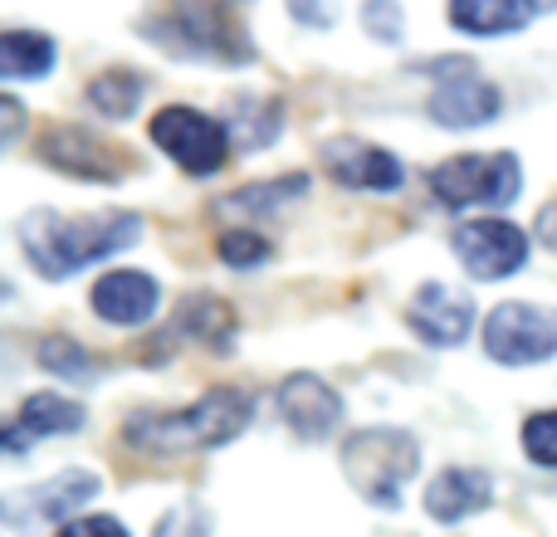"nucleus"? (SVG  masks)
I'll return each instance as SVG.
<instances>
[{"mask_svg": "<svg viewBox=\"0 0 557 537\" xmlns=\"http://www.w3.org/2000/svg\"><path fill=\"white\" fill-rule=\"evenodd\" d=\"M84 425H88L84 401H74V396H64V391H29L25 401L15 405V415H10L0 445H5V454H25L29 445L64 440V435H78Z\"/></svg>", "mask_w": 557, "mask_h": 537, "instance_id": "12", "label": "nucleus"}, {"mask_svg": "<svg viewBox=\"0 0 557 537\" xmlns=\"http://www.w3.org/2000/svg\"><path fill=\"white\" fill-rule=\"evenodd\" d=\"M308 176L304 172H288V176H274V182H250L240 191H231L225 211H240V215H274V211H288L294 201L308 196Z\"/></svg>", "mask_w": 557, "mask_h": 537, "instance_id": "22", "label": "nucleus"}, {"mask_svg": "<svg viewBox=\"0 0 557 537\" xmlns=\"http://www.w3.org/2000/svg\"><path fill=\"white\" fill-rule=\"evenodd\" d=\"M416 470H421V440L401 425H367L343 440V479L376 513L401 509V494Z\"/></svg>", "mask_w": 557, "mask_h": 537, "instance_id": "4", "label": "nucleus"}, {"mask_svg": "<svg viewBox=\"0 0 557 537\" xmlns=\"http://www.w3.org/2000/svg\"><path fill=\"white\" fill-rule=\"evenodd\" d=\"M425 519L455 528V523L474 519V513L494 509V474L490 470H441L421 494Z\"/></svg>", "mask_w": 557, "mask_h": 537, "instance_id": "16", "label": "nucleus"}, {"mask_svg": "<svg viewBox=\"0 0 557 537\" xmlns=\"http://www.w3.org/2000/svg\"><path fill=\"white\" fill-rule=\"evenodd\" d=\"M54 537H133V528L123 519H113V513H84V519H74Z\"/></svg>", "mask_w": 557, "mask_h": 537, "instance_id": "27", "label": "nucleus"}, {"mask_svg": "<svg viewBox=\"0 0 557 537\" xmlns=\"http://www.w3.org/2000/svg\"><path fill=\"white\" fill-rule=\"evenodd\" d=\"M59 64L54 35L45 29H5L0 35V78L5 84H29V78H45Z\"/></svg>", "mask_w": 557, "mask_h": 537, "instance_id": "19", "label": "nucleus"}, {"mask_svg": "<svg viewBox=\"0 0 557 537\" xmlns=\"http://www.w3.org/2000/svg\"><path fill=\"white\" fill-rule=\"evenodd\" d=\"M147 39L162 54L186 59V64H255V39L240 25V15L225 5H172V10H152L137 20Z\"/></svg>", "mask_w": 557, "mask_h": 537, "instance_id": "3", "label": "nucleus"}, {"mask_svg": "<svg viewBox=\"0 0 557 537\" xmlns=\"http://www.w3.org/2000/svg\"><path fill=\"white\" fill-rule=\"evenodd\" d=\"M147 137H152V147L162 157H172L176 172L196 176V182H206V176H221L225 162L235 157L231 127H225L221 117L191 108V103L157 108L152 123H147Z\"/></svg>", "mask_w": 557, "mask_h": 537, "instance_id": "6", "label": "nucleus"}, {"mask_svg": "<svg viewBox=\"0 0 557 537\" xmlns=\"http://www.w3.org/2000/svg\"><path fill=\"white\" fill-rule=\"evenodd\" d=\"M35 362L45 366L49 376H59V382H94L98 376V362L88 357V347L78 342V337H64V333H49L35 342Z\"/></svg>", "mask_w": 557, "mask_h": 537, "instance_id": "23", "label": "nucleus"}, {"mask_svg": "<svg viewBox=\"0 0 557 537\" xmlns=\"http://www.w3.org/2000/svg\"><path fill=\"white\" fill-rule=\"evenodd\" d=\"M88 308L108 327H147L162 308V284L147 268H108L88 288Z\"/></svg>", "mask_w": 557, "mask_h": 537, "instance_id": "13", "label": "nucleus"}, {"mask_svg": "<svg viewBox=\"0 0 557 537\" xmlns=\"http://www.w3.org/2000/svg\"><path fill=\"white\" fill-rule=\"evenodd\" d=\"M255 421V396L240 386H215L201 401L176 411H137L127 415L123 440L137 454H206L235 445Z\"/></svg>", "mask_w": 557, "mask_h": 537, "instance_id": "2", "label": "nucleus"}, {"mask_svg": "<svg viewBox=\"0 0 557 537\" xmlns=\"http://www.w3.org/2000/svg\"><path fill=\"white\" fill-rule=\"evenodd\" d=\"M45 162L64 176H78V182H117L123 176V162L113 147H103L88 127H59L54 137H45Z\"/></svg>", "mask_w": 557, "mask_h": 537, "instance_id": "17", "label": "nucleus"}, {"mask_svg": "<svg viewBox=\"0 0 557 537\" xmlns=\"http://www.w3.org/2000/svg\"><path fill=\"white\" fill-rule=\"evenodd\" d=\"M539 15H543V5H529V0H455L450 5V25L474 39L519 35V29H529Z\"/></svg>", "mask_w": 557, "mask_h": 537, "instance_id": "18", "label": "nucleus"}, {"mask_svg": "<svg viewBox=\"0 0 557 537\" xmlns=\"http://www.w3.org/2000/svg\"><path fill=\"white\" fill-rule=\"evenodd\" d=\"M274 405H278V421L298 435L304 445H323L343 430V396L323 382L318 372H288L274 391Z\"/></svg>", "mask_w": 557, "mask_h": 537, "instance_id": "10", "label": "nucleus"}, {"mask_svg": "<svg viewBox=\"0 0 557 537\" xmlns=\"http://www.w3.org/2000/svg\"><path fill=\"white\" fill-rule=\"evenodd\" d=\"M519 445L539 470H557V411H533L519 430Z\"/></svg>", "mask_w": 557, "mask_h": 537, "instance_id": "25", "label": "nucleus"}, {"mask_svg": "<svg viewBox=\"0 0 557 537\" xmlns=\"http://www.w3.org/2000/svg\"><path fill=\"white\" fill-rule=\"evenodd\" d=\"M401 5H362V25L372 29V39H382V45H396L401 39Z\"/></svg>", "mask_w": 557, "mask_h": 537, "instance_id": "28", "label": "nucleus"}, {"mask_svg": "<svg viewBox=\"0 0 557 537\" xmlns=\"http://www.w3.org/2000/svg\"><path fill=\"white\" fill-rule=\"evenodd\" d=\"M20 250L29 268L49 284H64L78 268L103 264L113 254L133 250L143 240V215L137 211H88V215H59V211H29L15 225Z\"/></svg>", "mask_w": 557, "mask_h": 537, "instance_id": "1", "label": "nucleus"}, {"mask_svg": "<svg viewBox=\"0 0 557 537\" xmlns=\"http://www.w3.org/2000/svg\"><path fill=\"white\" fill-rule=\"evenodd\" d=\"M215 254H221V264H231L235 274H250V268L274 260V245L264 240L260 230H225L221 245H215Z\"/></svg>", "mask_w": 557, "mask_h": 537, "instance_id": "24", "label": "nucleus"}, {"mask_svg": "<svg viewBox=\"0 0 557 537\" xmlns=\"http://www.w3.org/2000/svg\"><path fill=\"white\" fill-rule=\"evenodd\" d=\"M152 537H215V513L206 503H176L157 519Z\"/></svg>", "mask_w": 557, "mask_h": 537, "instance_id": "26", "label": "nucleus"}, {"mask_svg": "<svg viewBox=\"0 0 557 537\" xmlns=\"http://www.w3.org/2000/svg\"><path fill=\"white\" fill-rule=\"evenodd\" d=\"M5 147H15V137H20V123H25V108H20V98H10L5 93Z\"/></svg>", "mask_w": 557, "mask_h": 537, "instance_id": "29", "label": "nucleus"}, {"mask_svg": "<svg viewBox=\"0 0 557 537\" xmlns=\"http://www.w3.org/2000/svg\"><path fill=\"white\" fill-rule=\"evenodd\" d=\"M294 15H298V20H308V25H333L337 10H304V5H294Z\"/></svg>", "mask_w": 557, "mask_h": 537, "instance_id": "30", "label": "nucleus"}, {"mask_svg": "<svg viewBox=\"0 0 557 537\" xmlns=\"http://www.w3.org/2000/svg\"><path fill=\"white\" fill-rule=\"evenodd\" d=\"M225 127H231L235 152H260V147L278 142V133H284V103L264 93H240L231 103V123Z\"/></svg>", "mask_w": 557, "mask_h": 537, "instance_id": "20", "label": "nucleus"}, {"mask_svg": "<svg viewBox=\"0 0 557 537\" xmlns=\"http://www.w3.org/2000/svg\"><path fill=\"white\" fill-rule=\"evenodd\" d=\"M484 352L499 366H543L557 357V308L543 303H509L490 308L484 317Z\"/></svg>", "mask_w": 557, "mask_h": 537, "instance_id": "7", "label": "nucleus"}, {"mask_svg": "<svg viewBox=\"0 0 557 537\" xmlns=\"http://www.w3.org/2000/svg\"><path fill=\"white\" fill-rule=\"evenodd\" d=\"M431 196L445 211H504L523 196V162L513 152H460L431 172Z\"/></svg>", "mask_w": 557, "mask_h": 537, "instance_id": "5", "label": "nucleus"}, {"mask_svg": "<svg viewBox=\"0 0 557 537\" xmlns=\"http://www.w3.org/2000/svg\"><path fill=\"white\" fill-rule=\"evenodd\" d=\"M406 327H411L425 347H460L474 327V303H470V294H460L455 284L431 278V284H421L411 294V303H406Z\"/></svg>", "mask_w": 557, "mask_h": 537, "instance_id": "14", "label": "nucleus"}, {"mask_svg": "<svg viewBox=\"0 0 557 537\" xmlns=\"http://www.w3.org/2000/svg\"><path fill=\"white\" fill-rule=\"evenodd\" d=\"M450 250L470 278L499 284V278L519 274V268L529 264V235L513 221H504V215H480V221H465L460 230L450 235Z\"/></svg>", "mask_w": 557, "mask_h": 537, "instance_id": "9", "label": "nucleus"}, {"mask_svg": "<svg viewBox=\"0 0 557 537\" xmlns=\"http://www.w3.org/2000/svg\"><path fill=\"white\" fill-rule=\"evenodd\" d=\"M98 494H103V479L94 470H59L45 484L10 489L0 513H5L10 528H49V523H64L69 528L74 519H84L78 509H88Z\"/></svg>", "mask_w": 557, "mask_h": 537, "instance_id": "8", "label": "nucleus"}, {"mask_svg": "<svg viewBox=\"0 0 557 537\" xmlns=\"http://www.w3.org/2000/svg\"><path fill=\"white\" fill-rule=\"evenodd\" d=\"M143 98H147V78L137 68H108V74H98L88 84V108L98 117H113V123H127L143 108Z\"/></svg>", "mask_w": 557, "mask_h": 537, "instance_id": "21", "label": "nucleus"}, {"mask_svg": "<svg viewBox=\"0 0 557 537\" xmlns=\"http://www.w3.org/2000/svg\"><path fill=\"white\" fill-rule=\"evenodd\" d=\"M318 157H323V172L333 176L337 186H347V191L392 196V191H401V182H406L401 157L367 142V137H352V133L327 137V142L318 147Z\"/></svg>", "mask_w": 557, "mask_h": 537, "instance_id": "11", "label": "nucleus"}, {"mask_svg": "<svg viewBox=\"0 0 557 537\" xmlns=\"http://www.w3.org/2000/svg\"><path fill=\"white\" fill-rule=\"evenodd\" d=\"M425 113H431V123L445 127V133H470V127L499 123L504 93L490 84V78L455 74V78H441V84H435V93L425 98Z\"/></svg>", "mask_w": 557, "mask_h": 537, "instance_id": "15", "label": "nucleus"}]
</instances>
